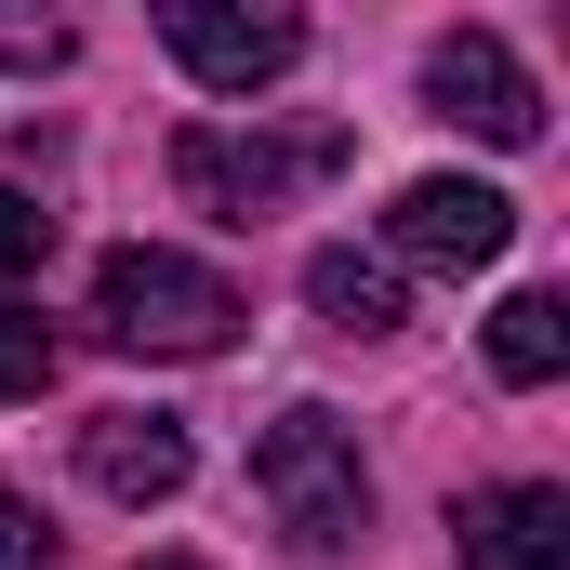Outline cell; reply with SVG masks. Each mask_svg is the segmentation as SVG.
<instances>
[{
  "mask_svg": "<svg viewBox=\"0 0 570 570\" xmlns=\"http://www.w3.org/2000/svg\"><path fill=\"white\" fill-rule=\"evenodd\" d=\"M345 120H292V134H226V120H186L173 134V199L186 213H213V226H266L292 213L318 173H345Z\"/></svg>",
  "mask_w": 570,
  "mask_h": 570,
  "instance_id": "obj_1",
  "label": "cell"
},
{
  "mask_svg": "<svg viewBox=\"0 0 570 570\" xmlns=\"http://www.w3.org/2000/svg\"><path fill=\"white\" fill-rule=\"evenodd\" d=\"M253 491H266V518H279L305 558H345L358 531H372V464H358V425L345 412H279V425L253 438Z\"/></svg>",
  "mask_w": 570,
  "mask_h": 570,
  "instance_id": "obj_2",
  "label": "cell"
},
{
  "mask_svg": "<svg viewBox=\"0 0 570 570\" xmlns=\"http://www.w3.org/2000/svg\"><path fill=\"white\" fill-rule=\"evenodd\" d=\"M94 318H107V345H134V358H226L253 305L213 279V266L159 253V239H120V253L94 266Z\"/></svg>",
  "mask_w": 570,
  "mask_h": 570,
  "instance_id": "obj_3",
  "label": "cell"
},
{
  "mask_svg": "<svg viewBox=\"0 0 570 570\" xmlns=\"http://www.w3.org/2000/svg\"><path fill=\"white\" fill-rule=\"evenodd\" d=\"M504 239H518V199L478 186V173H425V186H399V213H385V266H438V279L504 266Z\"/></svg>",
  "mask_w": 570,
  "mask_h": 570,
  "instance_id": "obj_4",
  "label": "cell"
},
{
  "mask_svg": "<svg viewBox=\"0 0 570 570\" xmlns=\"http://www.w3.org/2000/svg\"><path fill=\"white\" fill-rule=\"evenodd\" d=\"M425 107L451 120V134H478V146H531L544 134V94H531V67L491 40V27H451L425 53Z\"/></svg>",
  "mask_w": 570,
  "mask_h": 570,
  "instance_id": "obj_5",
  "label": "cell"
},
{
  "mask_svg": "<svg viewBox=\"0 0 570 570\" xmlns=\"http://www.w3.org/2000/svg\"><path fill=\"white\" fill-rule=\"evenodd\" d=\"M159 40H173V67L213 80V94H266L292 53H305L292 13H239V0H159Z\"/></svg>",
  "mask_w": 570,
  "mask_h": 570,
  "instance_id": "obj_6",
  "label": "cell"
},
{
  "mask_svg": "<svg viewBox=\"0 0 570 570\" xmlns=\"http://www.w3.org/2000/svg\"><path fill=\"white\" fill-rule=\"evenodd\" d=\"M451 544H464V570H570V491L558 478L464 491V504H451Z\"/></svg>",
  "mask_w": 570,
  "mask_h": 570,
  "instance_id": "obj_7",
  "label": "cell"
},
{
  "mask_svg": "<svg viewBox=\"0 0 570 570\" xmlns=\"http://www.w3.org/2000/svg\"><path fill=\"white\" fill-rule=\"evenodd\" d=\"M80 478L107 504H173L186 491V425L173 412H94L80 425Z\"/></svg>",
  "mask_w": 570,
  "mask_h": 570,
  "instance_id": "obj_8",
  "label": "cell"
},
{
  "mask_svg": "<svg viewBox=\"0 0 570 570\" xmlns=\"http://www.w3.org/2000/svg\"><path fill=\"white\" fill-rule=\"evenodd\" d=\"M305 305L332 318V332H399L412 318V292L385 253H358V239H332V253H305Z\"/></svg>",
  "mask_w": 570,
  "mask_h": 570,
  "instance_id": "obj_9",
  "label": "cell"
},
{
  "mask_svg": "<svg viewBox=\"0 0 570 570\" xmlns=\"http://www.w3.org/2000/svg\"><path fill=\"white\" fill-rule=\"evenodd\" d=\"M491 372L504 385H558L570 372V292H504L491 305Z\"/></svg>",
  "mask_w": 570,
  "mask_h": 570,
  "instance_id": "obj_10",
  "label": "cell"
},
{
  "mask_svg": "<svg viewBox=\"0 0 570 570\" xmlns=\"http://www.w3.org/2000/svg\"><path fill=\"white\" fill-rule=\"evenodd\" d=\"M40 253H53V213L27 186H0V279H40Z\"/></svg>",
  "mask_w": 570,
  "mask_h": 570,
  "instance_id": "obj_11",
  "label": "cell"
},
{
  "mask_svg": "<svg viewBox=\"0 0 570 570\" xmlns=\"http://www.w3.org/2000/svg\"><path fill=\"white\" fill-rule=\"evenodd\" d=\"M40 385H53V332L0 305V399H40Z\"/></svg>",
  "mask_w": 570,
  "mask_h": 570,
  "instance_id": "obj_12",
  "label": "cell"
},
{
  "mask_svg": "<svg viewBox=\"0 0 570 570\" xmlns=\"http://www.w3.org/2000/svg\"><path fill=\"white\" fill-rule=\"evenodd\" d=\"M0 67H27V80L67 67V27H53V13H0Z\"/></svg>",
  "mask_w": 570,
  "mask_h": 570,
  "instance_id": "obj_13",
  "label": "cell"
},
{
  "mask_svg": "<svg viewBox=\"0 0 570 570\" xmlns=\"http://www.w3.org/2000/svg\"><path fill=\"white\" fill-rule=\"evenodd\" d=\"M0 570H67L53 531H40V504H13V491H0Z\"/></svg>",
  "mask_w": 570,
  "mask_h": 570,
  "instance_id": "obj_14",
  "label": "cell"
},
{
  "mask_svg": "<svg viewBox=\"0 0 570 570\" xmlns=\"http://www.w3.org/2000/svg\"><path fill=\"white\" fill-rule=\"evenodd\" d=\"M146 570H199V558H146Z\"/></svg>",
  "mask_w": 570,
  "mask_h": 570,
  "instance_id": "obj_15",
  "label": "cell"
}]
</instances>
